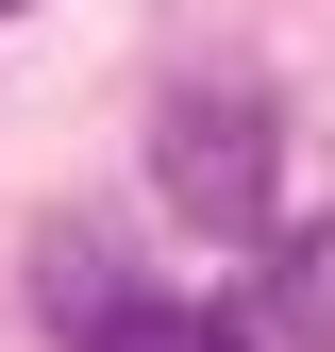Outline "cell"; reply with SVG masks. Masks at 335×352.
Segmentation results:
<instances>
[{"mask_svg":"<svg viewBox=\"0 0 335 352\" xmlns=\"http://www.w3.org/2000/svg\"><path fill=\"white\" fill-rule=\"evenodd\" d=\"M268 101L251 84H185V101L151 118V185H168V218L185 235H268Z\"/></svg>","mask_w":335,"mask_h":352,"instance_id":"obj_1","label":"cell"},{"mask_svg":"<svg viewBox=\"0 0 335 352\" xmlns=\"http://www.w3.org/2000/svg\"><path fill=\"white\" fill-rule=\"evenodd\" d=\"M251 352H335V218L319 235H268V269H251Z\"/></svg>","mask_w":335,"mask_h":352,"instance_id":"obj_2","label":"cell"},{"mask_svg":"<svg viewBox=\"0 0 335 352\" xmlns=\"http://www.w3.org/2000/svg\"><path fill=\"white\" fill-rule=\"evenodd\" d=\"M34 302H51V319H67L84 352H101V336H117V319H135V302H151V285H135V269H117V252H101V235H84V218H67V235H51V252H34Z\"/></svg>","mask_w":335,"mask_h":352,"instance_id":"obj_3","label":"cell"},{"mask_svg":"<svg viewBox=\"0 0 335 352\" xmlns=\"http://www.w3.org/2000/svg\"><path fill=\"white\" fill-rule=\"evenodd\" d=\"M101 352H251V336H235V319H201V302H135Z\"/></svg>","mask_w":335,"mask_h":352,"instance_id":"obj_4","label":"cell"}]
</instances>
